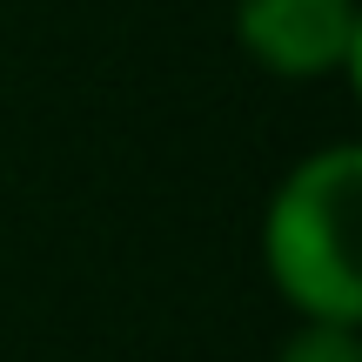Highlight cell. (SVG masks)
<instances>
[{
    "mask_svg": "<svg viewBox=\"0 0 362 362\" xmlns=\"http://www.w3.org/2000/svg\"><path fill=\"white\" fill-rule=\"evenodd\" d=\"M356 194L362 161L356 148L315 155L309 168L288 175L269 215V262L275 282L322 322H356L362 315V275H356Z\"/></svg>",
    "mask_w": 362,
    "mask_h": 362,
    "instance_id": "6da1fadb",
    "label": "cell"
},
{
    "mask_svg": "<svg viewBox=\"0 0 362 362\" xmlns=\"http://www.w3.org/2000/svg\"><path fill=\"white\" fill-rule=\"evenodd\" d=\"M235 27H242V47L275 74H322L356 54L349 0H242Z\"/></svg>",
    "mask_w": 362,
    "mask_h": 362,
    "instance_id": "7a4b0ae2",
    "label": "cell"
},
{
    "mask_svg": "<svg viewBox=\"0 0 362 362\" xmlns=\"http://www.w3.org/2000/svg\"><path fill=\"white\" fill-rule=\"evenodd\" d=\"M282 362H362V356H356L349 322H322V329H309V336H296V342H288Z\"/></svg>",
    "mask_w": 362,
    "mask_h": 362,
    "instance_id": "3957f363",
    "label": "cell"
}]
</instances>
